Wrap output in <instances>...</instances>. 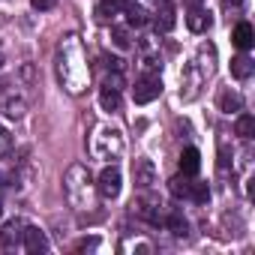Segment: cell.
I'll return each mask as SVG.
<instances>
[{"mask_svg":"<svg viewBox=\"0 0 255 255\" xmlns=\"http://www.w3.org/2000/svg\"><path fill=\"white\" fill-rule=\"evenodd\" d=\"M234 132H237L243 141H249V138L255 135V117H252V114H237V120H234Z\"/></svg>","mask_w":255,"mask_h":255,"instance_id":"20","label":"cell"},{"mask_svg":"<svg viewBox=\"0 0 255 255\" xmlns=\"http://www.w3.org/2000/svg\"><path fill=\"white\" fill-rule=\"evenodd\" d=\"M174 24H177L174 6H171V3H162V6H156V15H153V27H156L159 33H168V30H174Z\"/></svg>","mask_w":255,"mask_h":255,"instance_id":"11","label":"cell"},{"mask_svg":"<svg viewBox=\"0 0 255 255\" xmlns=\"http://www.w3.org/2000/svg\"><path fill=\"white\" fill-rule=\"evenodd\" d=\"M87 246H90V249H96V246H99V240H81L75 249H87Z\"/></svg>","mask_w":255,"mask_h":255,"instance_id":"27","label":"cell"},{"mask_svg":"<svg viewBox=\"0 0 255 255\" xmlns=\"http://www.w3.org/2000/svg\"><path fill=\"white\" fill-rule=\"evenodd\" d=\"M9 150H12V138H9L6 129H0V156H6Z\"/></svg>","mask_w":255,"mask_h":255,"instance_id":"26","label":"cell"},{"mask_svg":"<svg viewBox=\"0 0 255 255\" xmlns=\"http://www.w3.org/2000/svg\"><path fill=\"white\" fill-rule=\"evenodd\" d=\"M63 195H66L69 207L78 210V213H87V210L96 207V183H93L90 168L84 162L69 165V171L63 177Z\"/></svg>","mask_w":255,"mask_h":255,"instance_id":"2","label":"cell"},{"mask_svg":"<svg viewBox=\"0 0 255 255\" xmlns=\"http://www.w3.org/2000/svg\"><path fill=\"white\" fill-rule=\"evenodd\" d=\"M57 81L63 84V90L69 93H84L87 81H90V66H87V54L81 48L78 36H66L57 48Z\"/></svg>","mask_w":255,"mask_h":255,"instance_id":"1","label":"cell"},{"mask_svg":"<svg viewBox=\"0 0 255 255\" xmlns=\"http://www.w3.org/2000/svg\"><path fill=\"white\" fill-rule=\"evenodd\" d=\"M204 78H207V75L198 69V63H195V60H192V63H186V66H183V75H180V99H183V102L198 99Z\"/></svg>","mask_w":255,"mask_h":255,"instance_id":"5","label":"cell"},{"mask_svg":"<svg viewBox=\"0 0 255 255\" xmlns=\"http://www.w3.org/2000/svg\"><path fill=\"white\" fill-rule=\"evenodd\" d=\"M21 243H24V249L33 252V255L48 252V237H45V231L36 228V225H24V237H21Z\"/></svg>","mask_w":255,"mask_h":255,"instance_id":"9","label":"cell"},{"mask_svg":"<svg viewBox=\"0 0 255 255\" xmlns=\"http://www.w3.org/2000/svg\"><path fill=\"white\" fill-rule=\"evenodd\" d=\"M24 219H9L3 228H0V246H3V249H18L21 246V237H24Z\"/></svg>","mask_w":255,"mask_h":255,"instance_id":"8","label":"cell"},{"mask_svg":"<svg viewBox=\"0 0 255 255\" xmlns=\"http://www.w3.org/2000/svg\"><path fill=\"white\" fill-rule=\"evenodd\" d=\"M126 3H129V0H99V6H96V18L105 24V21H111L114 15H120V12L126 9Z\"/></svg>","mask_w":255,"mask_h":255,"instance_id":"13","label":"cell"},{"mask_svg":"<svg viewBox=\"0 0 255 255\" xmlns=\"http://www.w3.org/2000/svg\"><path fill=\"white\" fill-rule=\"evenodd\" d=\"M162 3H171V0H153V6H162Z\"/></svg>","mask_w":255,"mask_h":255,"instance_id":"29","label":"cell"},{"mask_svg":"<svg viewBox=\"0 0 255 255\" xmlns=\"http://www.w3.org/2000/svg\"><path fill=\"white\" fill-rule=\"evenodd\" d=\"M126 21H129V27H144L147 21H150V15H147V9L144 6H138V3H126Z\"/></svg>","mask_w":255,"mask_h":255,"instance_id":"18","label":"cell"},{"mask_svg":"<svg viewBox=\"0 0 255 255\" xmlns=\"http://www.w3.org/2000/svg\"><path fill=\"white\" fill-rule=\"evenodd\" d=\"M162 222H165V228H168L174 237H186V234H189V222H186L180 213H168Z\"/></svg>","mask_w":255,"mask_h":255,"instance_id":"21","label":"cell"},{"mask_svg":"<svg viewBox=\"0 0 255 255\" xmlns=\"http://www.w3.org/2000/svg\"><path fill=\"white\" fill-rule=\"evenodd\" d=\"M90 147H93V153H96L99 159H105V162H117V159H123V153H126L123 132L117 129V126H111V123H102V126H96V129H93Z\"/></svg>","mask_w":255,"mask_h":255,"instance_id":"3","label":"cell"},{"mask_svg":"<svg viewBox=\"0 0 255 255\" xmlns=\"http://www.w3.org/2000/svg\"><path fill=\"white\" fill-rule=\"evenodd\" d=\"M0 66H3V54H0Z\"/></svg>","mask_w":255,"mask_h":255,"instance_id":"32","label":"cell"},{"mask_svg":"<svg viewBox=\"0 0 255 255\" xmlns=\"http://www.w3.org/2000/svg\"><path fill=\"white\" fill-rule=\"evenodd\" d=\"M159 93H162V78H159V72H144V75L135 81V87H132V99H135L138 105L153 102Z\"/></svg>","mask_w":255,"mask_h":255,"instance_id":"6","label":"cell"},{"mask_svg":"<svg viewBox=\"0 0 255 255\" xmlns=\"http://www.w3.org/2000/svg\"><path fill=\"white\" fill-rule=\"evenodd\" d=\"M111 42L120 51H129L132 48V39H129V30H126V27H111Z\"/></svg>","mask_w":255,"mask_h":255,"instance_id":"22","label":"cell"},{"mask_svg":"<svg viewBox=\"0 0 255 255\" xmlns=\"http://www.w3.org/2000/svg\"><path fill=\"white\" fill-rule=\"evenodd\" d=\"M216 105H219V111H222V114H237V111L243 108V96H240L237 90H231V87H222V90H219Z\"/></svg>","mask_w":255,"mask_h":255,"instance_id":"10","label":"cell"},{"mask_svg":"<svg viewBox=\"0 0 255 255\" xmlns=\"http://www.w3.org/2000/svg\"><path fill=\"white\" fill-rule=\"evenodd\" d=\"M30 6H33L36 12H48V9L57 6V0H30Z\"/></svg>","mask_w":255,"mask_h":255,"instance_id":"25","label":"cell"},{"mask_svg":"<svg viewBox=\"0 0 255 255\" xmlns=\"http://www.w3.org/2000/svg\"><path fill=\"white\" fill-rule=\"evenodd\" d=\"M183 3H186L189 9H195V6H201V0H183Z\"/></svg>","mask_w":255,"mask_h":255,"instance_id":"28","label":"cell"},{"mask_svg":"<svg viewBox=\"0 0 255 255\" xmlns=\"http://www.w3.org/2000/svg\"><path fill=\"white\" fill-rule=\"evenodd\" d=\"M186 27H189L192 33H207V30L213 27V18H210V12H204L201 6H195V9H189V15H186Z\"/></svg>","mask_w":255,"mask_h":255,"instance_id":"12","label":"cell"},{"mask_svg":"<svg viewBox=\"0 0 255 255\" xmlns=\"http://www.w3.org/2000/svg\"><path fill=\"white\" fill-rule=\"evenodd\" d=\"M252 69H255V63H252V57H246V54H237V57L231 60V75H234L237 81H246V78L252 75Z\"/></svg>","mask_w":255,"mask_h":255,"instance_id":"17","label":"cell"},{"mask_svg":"<svg viewBox=\"0 0 255 255\" xmlns=\"http://www.w3.org/2000/svg\"><path fill=\"white\" fill-rule=\"evenodd\" d=\"M99 105H102V111H108V114H114V111H120V105H123V96H120V90H114V87H99Z\"/></svg>","mask_w":255,"mask_h":255,"instance_id":"14","label":"cell"},{"mask_svg":"<svg viewBox=\"0 0 255 255\" xmlns=\"http://www.w3.org/2000/svg\"><path fill=\"white\" fill-rule=\"evenodd\" d=\"M198 168H201V156H198V150H195V147H186V150L180 153V171H183L186 177H195Z\"/></svg>","mask_w":255,"mask_h":255,"instance_id":"16","label":"cell"},{"mask_svg":"<svg viewBox=\"0 0 255 255\" xmlns=\"http://www.w3.org/2000/svg\"><path fill=\"white\" fill-rule=\"evenodd\" d=\"M132 177H135V186L147 192V189L156 183V165H153V159L138 156V159H135V165H132Z\"/></svg>","mask_w":255,"mask_h":255,"instance_id":"7","label":"cell"},{"mask_svg":"<svg viewBox=\"0 0 255 255\" xmlns=\"http://www.w3.org/2000/svg\"><path fill=\"white\" fill-rule=\"evenodd\" d=\"M189 186H192V183L186 180V174H183V177H171V180H168V189H171V195H174V198H189Z\"/></svg>","mask_w":255,"mask_h":255,"instance_id":"23","label":"cell"},{"mask_svg":"<svg viewBox=\"0 0 255 255\" xmlns=\"http://www.w3.org/2000/svg\"><path fill=\"white\" fill-rule=\"evenodd\" d=\"M225 3H228V6H237V3H240V0H225Z\"/></svg>","mask_w":255,"mask_h":255,"instance_id":"30","label":"cell"},{"mask_svg":"<svg viewBox=\"0 0 255 255\" xmlns=\"http://www.w3.org/2000/svg\"><path fill=\"white\" fill-rule=\"evenodd\" d=\"M0 216H3V204H0Z\"/></svg>","mask_w":255,"mask_h":255,"instance_id":"31","label":"cell"},{"mask_svg":"<svg viewBox=\"0 0 255 255\" xmlns=\"http://www.w3.org/2000/svg\"><path fill=\"white\" fill-rule=\"evenodd\" d=\"M3 114L12 117V120H21V117L27 114V102H24L21 96H6V99H3Z\"/></svg>","mask_w":255,"mask_h":255,"instance_id":"19","label":"cell"},{"mask_svg":"<svg viewBox=\"0 0 255 255\" xmlns=\"http://www.w3.org/2000/svg\"><path fill=\"white\" fill-rule=\"evenodd\" d=\"M231 42H234L240 51H246V48L255 42V30H252V24H249V21H240V24L234 27V33H231Z\"/></svg>","mask_w":255,"mask_h":255,"instance_id":"15","label":"cell"},{"mask_svg":"<svg viewBox=\"0 0 255 255\" xmlns=\"http://www.w3.org/2000/svg\"><path fill=\"white\" fill-rule=\"evenodd\" d=\"M189 198H192L195 204H207V201H210V186H207V183H192V186H189Z\"/></svg>","mask_w":255,"mask_h":255,"instance_id":"24","label":"cell"},{"mask_svg":"<svg viewBox=\"0 0 255 255\" xmlns=\"http://www.w3.org/2000/svg\"><path fill=\"white\" fill-rule=\"evenodd\" d=\"M120 189H123V174H120L117 162H108V165L99 171V177H96V192L111 201V198L120 195Z\"/></svg>","mask_w":255,"mask_h":255,"instance_id":"4","label":"cell"}]
</instances>
